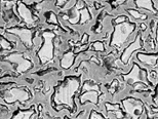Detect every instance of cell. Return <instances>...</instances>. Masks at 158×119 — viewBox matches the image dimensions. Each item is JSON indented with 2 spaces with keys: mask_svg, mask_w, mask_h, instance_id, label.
Returning <instances> with one entry per match:
<instances>
[{
  "mask_svg": "<svg viewBox=\"0 0 158 119\" xmlns=\"http://www.w3.org/2000/svg\"><path fill=\"white\" fill-rule=\"evenodd\" d=\"M80 85V81L76 78H68L64 83L61 84L56 92L55 96V102L56 104H66L72 108L73 106V98L74 93L77 92Z\"/></svg>",
  "mask_w": 158,
  "mask_h": 119,
  "instance_id": "obj_1",
  "label": "cell"
},
{
  "mask_svg": "<svg viewBox=\"0 0 158 119\" xmlns=\"http://www.w3.org/2000/svg\"><path fill=\"white\" fill-rule=\"evenodd\" d=\"M135 24H131L129 22H123L119 23L115 27L113 37L110 43V46H121L123 43L126 42V40L129 38L131 33L135 30Z\"/></svg>",
  "mask_w": 158,
  "mask_h": 119,
  "instance_id": "obj_2",
  "label": "cell"
},
{
  "mask_svg": "<svg viewBox=\"0 0 158 119\" xmlns=\"http://www.w3.org/2000/svg\"><path fill=\"white\" fill-rule=\"evenodd\" d=\"M56 34L52 32V31H47V32L43 33L44 43L43 46L39 49L38 51V58L41 64H45L48 61H52L53 57V51H55V47H53L52 40L55 38Z\"/></svg>",
  "mask_w": 158,
  "mask_h": 119,
  "instance_id": "obj_3",
  "label": "cell"
},
{
  "mask_svg": "<svg viewBox=\"0 0 158 119\" xmlns=\"http://www.w3.org/2000/svg\"><path fill=\"white\" fill-rule=\"evenodd\" d=\"M123 107L127 116L131 119H139L144 112L143 103L134 98H127L123 100Z\"/></svg>",
  "mask_w": 158,
  "mask_h": 119,
  "instance_id": "obj_4",
  "label": "cell"
},
{
  "mask_svg": "<svg viewBox=\"0 0 158 119\" xmlns=\"http://www.w3.org/2000/svg\"><path fill=\"white\" fill-rule=\"evenodd\" d=\"M100 92L101 90L99 88V85H97L94 81H85L83 84V92L79 98V101L81 104H84L85 101L90 100L93 104H97Z\"/></svg>",
  "mask_w": 158,
  "mask_h": 119,
  "instance_id": "obj_5",
  "label": "cell"
},
{
  "mask_svg": "<svg viewBox=\"0 0 158 119\" xmlns=\"http://www.w3.org/2000/svg\"><path fill=\"white\" fill-rule=\"evenodd\" d=\"M123 79L128 84H131V85H134V84L138 82H142L148 86L146 69H141L137 64H134V67H132V70L131 71V73L127 75H124Z\"/></svg>",
  "mask_w": 158,
  "mask_h": 119,
  "instance_id": "obj_6",
  "label": "cell"
},
{
  "mask_svg": "<svg viewBox=\"0 0 158 119\" xmlns=\"http://www.w3.org/2000/svg\"><path fill=\"white\" fill-rule=\"evenodd\" d=\"M3 96L6 103L11 104L15 102H26L29 99V92L25 90L23 88H11L8 90H5L4 92H2Z\"/></svg>",
  "mask_w": 158,
  "mask_h": 119,
  "instance_id": "obj_7",
  "label": "cell"
},
{
  "mask_svg": "<svg viewBox=\"0 0 158 119\" xmlns=\"http://www.w3.org/2000/svg\"><path fill=\"white\" fill-rule=\"evenodd\" d=\"M7 33H11L12 35H17L22 43L28 48H31L33 46V31L31 29H26V28H10L6 30Z\"/></svg>",
  "mask_w": 158,
  "mask_h": 119,
  "instance_id": "obj_8",
  "label": "cell"
},
{
  "mask_svg": "<svg viewBox=\"0 0 158 119\" xmlns=\"http://www.w3.org/2000/svg\"><path fill=\"white\" fill-rule=\"evenodd\" d=\"M5 60L17 64V68H15V70H17V72H19V73L26 72L32 67L31 62L28 61V60H25L24 55L21 54V52H14V54L9 55L8 57H6Z\"/></svg>",
  "mask_w": 158,
  "mask_h": 119,
  "instance_id": "obj_9",
  "label": "cell"
},
{
  "mask_svg": "<svg viewBox=\"0 0 158 119\" xmlns=\"http://www.w3.org/2000/svg\"><path fill=\"white\" fill-rule=\"evenodd\" d=\"M140 48H143V45H142L141 34L139 33L135 41L132 42L131 45H128L127 47L124 49V51H123V54L121 55V59H120V61H121L122 64H127L128 60L131 59L132 54H134V51H138V49H140Z\"/></svg>",
  "mask_w": 158,
  "mask_h": 119,
  "instance_id": "obj_10",
  "label": "cell"
},
{
  "mask_svg": "<svg viewBox=\"0 0 158 119\" xmlns=\"http://www.w3.org/2000/svg\"><path fill=\"white\" fill-rule=\"evenodd\" d=\"M18 12H19V15H20V18L27 25H33L37 21L36 17H34L30 9L28 8L25 4H23L22 2L18 3Z\"/></svg>",
  "mask_w": 158,
  "mask_h": 119,
  "instance_id": "obj_11",
  "label": "cell"
},
{
  "mask_svg": "<svg viewBox=\"0 0 158 119\" xmlns=\"http://www.w3.org/2000/svg\"><path fill=\"white\" fill-rule=\"evenodd\" d=\"M138 59L140 60L142 64L148 66V67H155L158 61V54L157 55H145V54H138Z\"/></svg>",
  "mask_w": 158,
  "mask_h": 119,
  "instance_id": "obj_12",
  "label": "cell"
},
{
  "mask_svg": "<svg viewBox=\"0 0 158 119\" xmlns=\"http://www.w3.org/2000/svg\"><path fill=\"white\" fill-rule=\"evenodd\" d=\"M73 61H74V55L73 52L70 51V52H67V54H65L63 55V58L61 59V63H60V65H61V67L63 69H69L73 64Z\"/></svg>",
  "mask_w": 158,
  "mask_h": 119,
  "instance_id": "obj_13",
  "label": "cell"
},
{
  "mask_svg": "<svg viewBox=\"0 0 158 119\" xmlns=\"http://www.w3.org/2000/svg\"><path fill=\"white\" fill-rule=\"evenodd\" d=\"M135 6L138 8H142V9H146V10L152 12L153 14H156L157 11L156 9L153 7V2L152 1H142V0H139V1H135Z\"/></svg>",
  "mask_w": 158,
  "mask_h": 119,
  "instance_id": "obj_14",
  "label": "cell"
},
{
  "mask_svg": "<svg viewBox=\"0 0 158 119\" xmlns=\"http://www.w3.org/2000/svg\"><path fill=\"white\" fill-rule=\"evenodd\" d=\"M128 14L132 15L135 18V20H138V21H144V20H147L148 15L143 14V12H140L138 10H135V9H128Z\"/></svg>",
  "mask_w": 158,
  "mask_h": 119,
  "instance_id": "obj_15",
  "label": "cell"
},
{
  "mask_svg": "<svg viewBox=\"0 0 158 119\" xmlns=\"http://www.w3.org/2000/svg\"><path fill=\"white\" fill-rule=\"evenodd\" d=\"M91 48L96 51H104L105 48H104V43L101 41H96L91 44Z\"/></svg>",
  "mask_w": 158,
  "mask_h": 119,
  "instance_id": "obj_16",
  "label": "cell"
},
{
  "mask_svg": "<svg viewBox=\"0 0 158 119\" xmlns=\"http://www.w3.org/2000/svg\"><path fill=\"white\" fill-rule=\"evenodd\" d=\"M1 45L2 49H4V51H9V49L12 48V46H10V43L6 41L4 38H1Z\"/></svg>",
  "mask_w": 158,
  "mask_h": 119,
  "instance_id": "obj_17",
  "label": "cell"
},
{
  "mask_svg": "<svg viewBox=\"0 0 158 119\" xmlns=\"http://www.w3.org/2000/svg\"><path fill=\"white\" fill-rule=\"evenodd\" d=\"M156 41L158 43V25H157V29H156Z\"/></svg>",
  "mask_w": 158,
  "mask_h": 119,
  "instance_id": "obj_18",
  "label": "cell"
},
{
  "mask_svg": "<svg viewBox=\"0 0 158 119\" xmlns=\"http://www.w3.org/2000/svg\"><path fill=\"white\" fill-rule=\"evenodd\" d=\"M157 98H158V85H157Z\"/></svg>",
  "mask_w": 158,
  "mask_h": 119,
  "instance_id": "obj_19",
  "label": "cell"
}]
</instances>
